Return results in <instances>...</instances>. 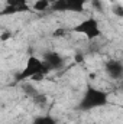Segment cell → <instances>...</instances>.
Masks as SVG:
<instances>
[{
    "label": "cell",
    "instance_id": "8fae6325",
    "mask_svg": "<svg viewBox=\"0 0 123 124\" xmlns=\"http://www.w3.org/2000/svg\"><path fill=\"white\" fill-rule=\"evenodd\" d=\"M65 33H67V31H65L64 28H58V29H55V31L52 32V36H54V38H62Z\"/></svg>",
    "mask_w": 123,
    "mask_h": 124
},
{
    "label": "cell",
    "instance_id": "ac0fdd59",
    "mask_svg": "<svg viewBox=\"0 0 123 124\" xmlns=\"http://www.w3.org/2000/svg\"><path fill=\"white\" fill-rule=\"evenodd\" d=\"M75 124H83V123H75Z\"/></svg>",
    "mask_w": 123,
    "mask_h": 124
},
{
    "label": "cell",
    "instance_id": "6da1fadb",
    "mask_svg": "<svg viewBox=\"0 0 123 124\" xmlns=\"http://www.w3.org/2000/svg\"><path fill=\"white\" fill-rule=\"evenodd\" d=\"M107 104H109V94L93 87V85H87V90L83 94V98H81L78 107L83 111H88V110L104 107Z\"/></svg>",
    "mask_w": 123,
    "mask_h": 124
},
{
    "label": "cell",
    "instance_id": "52a82bcc",
    "mask_svg": "<svg viewBox=\"0 0 123 124\" xmlns=\"http://www.w3.org/2000/svg\"><path fill=\"white\" fill-rule=\"evenodd\" d=\"M104 72L109 78L114 81H120L123 79V63L116 59H110L104 63Z\"/></svg>",
    "mask_w": 123,
    "mask_h": 124
},
{
    "label": "cell",
    "instance_id": "4fadbf2b",
    "mask_svg": "<svg viewBox=\"0 0 123 124\" xmlns=\"http://www.w3.org/2000/svg\"><path fill=\"white\" fill-rule=\"evenodd\" d=\"M91 6L96 9V10H98V12H101L103 10V6H101V0H91Z\"/></svg>",
    "mask_w": 123,
    "mask_h": 124
},
{
    "label": "cell",
    "instance_id": "2e32d148",
    "mask_svg": "<svg viewBox=\"0 0 123 124\" xmlns=\"http://www.w3.org/2000/svg\"><path fill=\"white\" fill-rule=\"evenodd\" d=\"M96 78H97V74H94V72H90V74H88V79H90V81H94Z\"/></svg>",
    "mask_w": 123,
    "mask_h": 124
},
{
    "label": "cell",
    "instance_id": "277c9868",
    "mask_svg": "<svg viewBox=\"0 0 123 124\" xmlns=\"http://www.w3.org/2000/svg\"><path fill=\"white\" fill-rule=\"evenodd\" d=\"M87 0H52L51 10L54 12H71L84 13Z\"/></svg>",
    "mask_w": 123,
    "mask_h": 124
},
{
    "label": "cell",
    "instance_id": "9c48e42d",
    "mask_svg": "<svg viewBox=\"0 0 123 124\" xmlns=\"http://www.w3.org/2000/svg\"><path fill=\"white\" fill-rule=\"evenodd\" d=\"M32 124H58V121L51 116H41V117H36L32 121Z\"/></svg>",
    "mask_w": 123,
    "mask_h": 124
},
{
    "label": "cell",
    "instance_id": "9a60e30c",
    "mask_svg": "<svg viewBox=\"0 0 123 124\" xmlns=\"http://www.w3.org/2000/svg\"><path fill=\"white\" fill-rule=\"evenodd\" d=\"M75 61L78 62V63H83L84 62V55L83 54H77L75 55Z\"/></svg>",
    "mask_w": 123,
    "mask_h": 124
},
{
    "label": "cell",
    "instance_id": "e0dca14e",
    "mask_svg": "<svg viewBox=\"0 0 123 124\" xmlns=\"http://www.w3.org/2000/svg\"><path fill=\"white\" fill-rule=\"evenodd\" d=\"M109 1H110V3H113V4H114V3H117V0H109Z\"/></svg>",
    "mask_w": 123,
    "mask_h": 124
},
{
    "label": "cell",
    "instance_id": "ba28073f",
    "mask_svg": "<svg viewBox=\"0 0 123 124\" xmlns=\"http://www.w3.org/2000/svg\"><path fill=\"white\" fill-rule=\"evenodd\" d=\"M51 4H52V0H36L32 6V10L35 12H45L48 9H51Z\"/></svg>",
    "mask_w": 123,
    "mask_h": 124
},
{
    "label": "cell",
    "instance_id": "7a4b0ae2",
    "mask_svg": "<svg viewBox=\"0 0 123 124\" xmlns=\"http://www.w3.org/2000/svg\"><path fill=\"white\" fill-rule=\"evenodd\" d=\"M48 72H51V71L45 65L44 59H39L38 56H29L25 68L16 75V81L20 82L23 79H31L32 77L36 75V74H48Z\"/></svg>",
    "mask_w": 123,
    "mask_h": 124
},
{
    "label": "cell",
    "instance_id": "30bf717a",
    "mask_svg": "<svg viewBox=\"0 0 123 124\" xmlns=\"http://www.w3.org/2000/svg\"><path fill=\"white\" fill-rule=\"evenodd\" d=\"M113 13H114V16L123 19V4L114 3V4H113Z\"/></svg>",
    "mask_w": 123,
    "mask_h": 124
},
{
    "label": "cell",
    "instance_id": "5b68a950",
    "mask_svg": "<svg viewBox=\"0 0 123 124\" xmlns=\"http://www.w3.org/2000/svg\"><path fill=\"white\" fill-rule=\"evenodd\" d=\"M31 12V6L28 0H6L4 7L1 9V16L15 15V13H26Z\"/></svg>",
    "mask_w": 123,
    "mask_h": 124
},
{
    "label": "cell",
    "instance_id": "7c38bea8",
    "mask_svg": "<svg viewBox=\"0 0 123 124\" xmlns=\"http://www.w3.org/2000/svg\"><path fill=\"white\" fill-rule=\"evenodd\" d=\"M45 77H46V74H36V75H33L31 78V81H33V82H41V81H44Z\"/></svg>",
    "mask_w": 123,
    "mask_h": 124
},
{
    "label": "cell",
    "instance_id": "5bb4252c",
    "mask_svg": "<svg viewBox=\"0 0 123 124\" xmlns=\"http://www.w3.org/2000/svg\"><path fill=\"white\" fill-rule=\"evenodd\" d=\"M9 38H12V33H10V32H6V31L1 32V35H0V39H1V42H6Z\"/></svg>",
    "mask_w": 123,
    "mask_h": 124
},
{
    "label": "cell",
    "instance_id": "3957f363",
    "mask_svg": "<svg viewBox=\"0 0 123 124\" xmlns=\"http://www.w3.org/2000/svg\"><path fill=\"white\" fill-rule=\"evenodd\" d=\"M71 32L84 35L87 39H96V38L101 36L100 25H98L97 19H94V17H87V19L81 20L78 25H75V26L71 29Z\"/></svg>",
    "mask_w": 123,
    "mask_h": 124
},
{
    "label": "cell",
    "instance_id": "8992f818",
    "mask_svg": "<svg viewBox=\"0 0 123 124\" xmlns=\"http://www.w3.org/2000/svg\"><path fill=\"white\" fill-rule=\"evenodd\" d=\"M44 62L45 65L49 68V71H58L65 65V59L61 54H58L57 51H49L44 54Z\"/></svg>",
    "mask_w": 123,
    "mask_h": 124
}]
</instances>
